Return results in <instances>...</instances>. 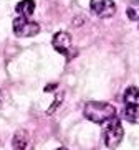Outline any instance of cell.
Here are the masks:
<instances>
[{
	"instance_id": "6da1fadb",
	"label": "cell",
	"mask_w": 139,
	"mask_h": 150,
	"mask_svg": "<svg viewBox=\"0 0 139 150\" xmlns=\"http://www.w3.org/2000/svg\"><path fill=\"white\" fill-rule=\"evenodd\" d=\"M85 117L93 124H106L108 120L116 117V107L109 102H98L91 101L85 106L83 110Z\"/></svg>"
},
{
	"instance_id": "7a4b0ae2",
	"label": "cell",
	"mask_w": 139,
	"mask_h": 150,
	"mask_svg": "<svg viewBox=\"0 0 139 150\" xmlns=\"http://www.w3.org/2000/svg\"><path fill=\"white\" fill-rule=\"evenodd\" d=\"M123 137H124V129L121 125V120L114 117V119L106 122V127L103 130V142L108 149H116L121 144Z\"/></svg>"
},
{
	"instance_id": "3957f363",
	"label": "cell",
	"mask_w": 139,
	"mask_h": 150,
	"mask_svg": "<svg viewBox=\"0 0 139 150\" xmlns=\"http://www.w3.org/2000/svg\"><path fill=\"white\" fill-rule=\"evenodd\" d=\"M12 27H14V33L20 38H31L40 33V25L35 20H30L28 17H22V15L15 18Z\"/></svg>"
},
{
	"instance_id": "277c9868",
	"label": "cell",
	"mask_w": 139,
	"mask_h": 150,
	"mask_svg": "<svg viewBox=\"0 0 139 150\" xmlns=\"http://www.w3.org/2000/svg\"><path fill=\"white\" fill-rule=\"evenodd\" d=\"M90 8L99 18H109L116 13V4L113 0H91Z\"/></svg>"
},
{
	"instance_id": "5b68a950",
	"label": "cell",
	"mask_w": 139,
	"mask_h": 150,
	"mask_svg": "<svg viewBox=\"0 0 139 150\" xmlns=\"http://www.w3.org/2000/svg\"><path fill=\"white\" fill-rule=\"evenodd\" d=\"M51 45H53V48L58 53L68 56L70 50H71V36L66 31H56L53 35V38H51Z\"/></svg>"
},
{
	"instance_id": "8992f818",
	"label": "cell",
	"mask_w": 139,
	"mask_h": 150,
	"mask_svg": "<svg viewBox=\"0 0 139 150\" xmlns=\"http://www.w3.org/2000/svg\"><path fill=\"white\" fill-rule=\"evenodd\" d=\"M123 117L131 124H139V104H126Z\"/></svg>"
},
{
	"instance_id": "52a82bcc",
	"label": "cell",
	"mask_w": 139,
	"mask_h": 150,
	"mask_svg": "<svg viewBox=\"0 0 139 150\" xmlns=\"http://www.w3.org/2000/svg\"><path fill=\"white\" fill-rule=\"evenodd\" d=\"M18 15H22V17H31L33 12H35V2L33 0H22V2H18L17 7H15Z\"/></svg>"
},
{
	"instance_id": "ba28073f",
	"label": "cell",
	"mask_w": 139,
	"mask_h": 150,
	"mask_svg": "<svg viewBox=\"0 0 139 150\" xmlns=\"http://www.w3.org/2000/svg\"><path fill=\"white\" fill-rule=\"evenodd\" d=\"M12 145H14V150H27V147H28V134L25 132V130H18V132L14 135Z\"/></svg>"
},
{
	"instance_id": "9c48e42d",
	"label": "cell",
	"mask_w": 139,
	"mask_h": 150,
	"mask_svg": "<svg viewBox=\"0 0 139 150\" xmlns=\"http://www.w3.org/2000/svg\"><path fill=\"white\" fill-rule=\"evenodd\" d=\"M123 101L126 104H139V88L138 86H129L126 89L124 96H123Z\"/></svg>"
},
{
	"instance_id": "30bf717a",
	"label": "cell",
	"mask_w": 139,
	"mask_h": 150,
	"mask_svg": "<svg viewBox=\"0 0 139 150\" xmlns=\"http://www.w3.org/2000/svg\"><path fill=\"white\" fill-rule=\"evenodd\" d=\"M126 15L133 22H139V0H133L129 2L128 8H126Z\"/></svg>"
},
{
	"instance_id": "8fae6325",
	"label": "cell",
	"mask_w": 139,
	"mask_h": 150,
	"mask_svg": "<svg viewBox=\"0 0 139 150\" xmlns=\"http://www.w3.org/2000/svg\"><path fill=\"white\" fill-rule=\"evenodd\" d=\"M55 88H56V84H46L45 91H46V93H50V91H55Z\"/></svg>"
},
{
	"instance_id": "7c38bea8",
	"label": "cell",
	"mask_w": 139,
	"mask_h": 150,
	"mask_svg": "<svg viewBox=\"0 0 139 150\" xmlns=\"http://www.w3.org/2000/svg\"><path fill=\"white\" fill-rule=\"evenodd\" d=\"M56 150H66V149H63V147H61V149H56Z\"/></svg>"
}]
</instances>
